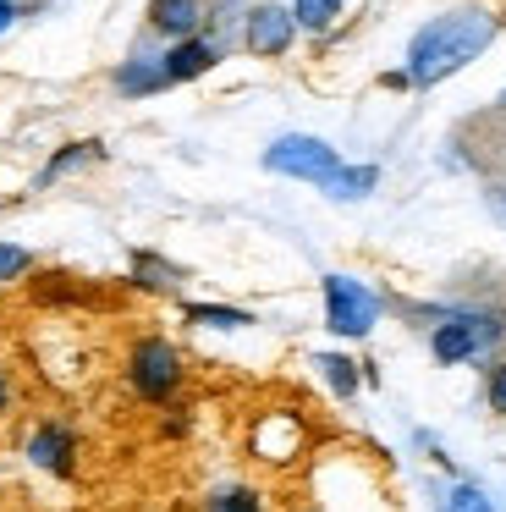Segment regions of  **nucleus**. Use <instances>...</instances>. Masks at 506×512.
<instances>
[{"instance_id":"nucleus-1","label":"nucleus","mask_w":506,"mask_h":512,"mask_svg":"<svg viewBox=\"0 0 506 512\" xmlns=\"http://www.w3.org/2000/svg\"><path fill=\"white\" fill-rule=\"evenodd\" d=\"M495 39V17L479 12V6H462V12H446L435 23H424L407 45V83L429 89V83L451 78L457 67H468L484 45Z\"/></svg>"},{"instance_id":"nucleus-6","label":"nucleus","mask_w":506,"mask_h":512,"mask_svg":"<svg viewBox=\"0 0 506 512\" xmlns=\"http://www.w3.org/2000/svg\"><path fill=\"white\" fill-rule=\"evenodd\" d=\"M292 34H297V17L286 12V6H253L242 45H248V56H286V50H292Z\"/></svg>"},{"instance_id":"nucleus-7","label":"nucleus","mask_w":506,"mask_h":512,"mask_svg":"<svg viewBox=\"0 0 506 512\" xmlns=\"http://www.w3.org/2000/svg\"><path fill=\"white\" fill-rule=\"evenodd\" d=\"M28 463L44 468V474H55V479H66L77 468V435L66 430L61 419L39 424V430L28 435Z\"/></svg>"},{"instance_id":"nucleus-20","label":"nucleus","mask_w":506,"mask_h":512,"mask_svg":"<svg viewBox=\"0 0 506 512\" xmlns=\"http://www.w3.org/2000/svg\"><path fill=\"white\" fill-rule=\"evenodd\" d=\"M33 270V254L17 243H0V281H22Z\"/></svg>"},{"instance_id":"nucleus-23","label":"nucleus","mask_w":506,"mask_h":512,"mask_svg":"<svg viewBox=\"0 0 506 512\" xmlns=\"http://www.w3.org/2000/svg\"><path fill=\"white\" fill-rule=\"evenodd\" d=\"M11 408V380H6V369H0V413Z\"/></svg>"},{"instance_id":"nucleus-9","label":"nucleus","mask_w":506,"mask_h":512,"mask_svg":"<svg viewBox=\"0 0 506 512\" xmlns=\"http://www.w3.org/2000/svg\"><path fill=\"white\" fill-rule=\"evenodd\" d=\"M149 23L160 28V34L193 39L198 23H204V0H149Z\"/></svg>"},{"instance_id":"nucleus-11","label":"nucleus","mask_w":506,"mask_h":512,"mask_svg":"<svg viewBox=\"0 0 506 512\" xmlns=\"http://www.w3.org/2000/svg\"><path fill=\"white\" fill-rule=\"evenodd\" d=\"M314 369H319V380H325V386L336 391L341 402H347V397H358L363 375H358V364H352L347 353H319V358H314Z\"/></svg>"},{"instance_id":"nucleus-18","label":"nucleus","mask_w":506,"mask_h":512,"mask_svg":"<svg viewBox=\"0 0 506 512\" xmlns=\"http://www.w3.org/2000/svg\"><path fill=\"white\" fill-rule=\"evenodd\" d=\"M446 512H495V501L484 496L479 485H468V479H462V485H451V496H446Z\"/></svg>"},{"instance_id":"nucleus-21","label":"nucleus","mask_w":506,"mask_h":512,"mask_svg":"<svg viewBox=\"0 0 506 512\" xmlns=\"http://www.w3.org/2000/svg\"><path fill=\"white\" fill-rule=\"evenodd\" d=\"M484 402H490V413H501V419H506V364L490 369V380H484Z\"/></svg>"},{"instance_id":"nucleus-4","label":"nucleus","mask_w":506,"mask_h":512,"mask_svg":"<svg viewBox=\"0 0 506 512\" xmlns=\"http://www.w3.org/2000/svg\"><path fill=\"white\" fill-rule=\"evenodd\" d=\"M325 325L336 336H369L380 325V292L363 287L358 276H325Z\"/></svg>"},{"instance_id":"nucleus-12","label":"nucleus","mask_w":506,"mask_h":512,"mask_svg":"<svg viewBox=\"0 0 506 512\" xmlns=\"http://www.w3.org/2000/svg\"><path fill=\"white\" fill-rule=\"evenodd\" d=\"M132 281L143 292H171V287H182V270L160 254H132Z\"/></svg>"},{"instance_id":"nucleus-10","label":"nucleus","mask_w":506,"mask_h":512,"mask_svg":"<svg viewBox=\"0 0 506 512\" xmlns=\"http://www.w3.org/2000/svg\"><path fill=\"white\" fill-rule=\"evenodd\" d=\"M215 67V45L209 39H182V45L165 56V83H187V78H204Z\"/></svg>"},{"instance_id":"nucleus-13","label":"nucleus","mask_w":506,"mask_h":512,"mask_svg":"<svg viewBox=\"0 0 506 512\" xmlns=\"http://www.w3.org/2000/svg\"><path fill=\"white\" fill-rule=\"evenodd\" d=\"M187 325H209V331H242L253 325L248 309H226V303H187Z\"/></svg>"},{"instance_id":"nucleus-19","label":"nucleus","mask_w":506,"mask_h":512,"mask_svg":"<svg viewBox=\"0 0 506 512\" xmlns=\"http://www.w3.org/2000/svg\"><path fill=\"white\" fill-rule=\"evenodd\" d=\"M94 155H99V144H66L61 155H55L50 166H44V177H39V182H55V177H61V171L83 166V160H94Z\"/></svg>"},{"instance_id":"nucleus-8","label":"nucleus","mask_w":506,"mask_h":512,"mask_svg":"<svg viewBox=\"0 0 506 512\" xmlns=\"http://www.w3.org/2000/svg\"><path fill=\"white\" fill-rule=\"evenodd\" d=\"M297 446H303V419L297 413H264L253 424V452L264 463H286V457H297Z\"/></svg>"},{"instance_id":"nucleus-22","label":"nucleus","mask_w":506,"mask_h":512,"mask_svg":"<svg viewBox=\"0 0 506 512\" xmlns=\"http://www.w3.org/2000/svg\"><path fill=\"white\" fill-rule=\"evenodd\" d=\"M11 17H17V6H11V0H0V34L11 28Z\"/></svg>"},{"instance_id":"nucleus-3","label":"nucleus","mask_w":506,"mask_h":512,"mask_svg":"<svg viewBox=\"0 0 506 512\" xmlns=\"http://www.w3.org/2000/svg\"><path fill=\"white\" fill-rule=\"evenodd\" d=\"M264 171L275 177H297V182H319L325 188L330 177L341 171V155L325 144V138H308V133H286L264 149Z\"/></svg>"},{"instance_id":"nucleus-2","label":"nucleus","mask_w":506,"mask_h":512,"mask_svg":"<svg viewBox=\"0 0 506 512\" xmlns=\"http://www.w3.org/2000/svg\"><path fill=\"white\" fill-rule=\"evenodd\" d=\"M182 353H176L171 336H138L127 353V386L138 391L143 402H171L182 391Z\"/></svg>"},{"instance_id":"nucleus-16","label":"nucleus","mask_w":506,"mask_h":512,"mask_svg":"<svg viewBox=\"0 0 506 512\" xmlns=\"http://www.w3.org/2000/svg\"><path fill=\"white\" fill-rule=\"evenodd\" d=\"M204 512H264V496L253 485H226L204 501Z\"/></svg>"},{"instance_id":"nucleus-15","label":"nucleus","mask_w":506,"mask_h":512,"mask_svg":"<svg viewBox=\"0 0 506 512\" xmlns=\"http://www.w3.org/2000/svg\"><path fill=\"white\" fill-rule=\"evenodd\" d=\"M292 17H297V28H308V34H325V28L341 17V0H292Z\"/></svg>"},{"instance_id":"nucleus-5","label":"nucleus","mask_w":506,"mask_h":512,"mask_svg":"<svg viewBox=\"0 0 506 512\" xmlns=\"http://www.w3.org/2000/svg\"><path fill=\"white\" fill-rule=\"evenodd\" d=\"M495 336H501V325H495L490 314H446V320L429 331V353H435V364H468V358H479Z\"/></svg>"},{"instance_id":"nucleus-17","label":"nucleus","mask_w":506,"mask_h":512,"mask_svg":"<svg viewBox=\"0 0 506 512\" xmlns=\"http://www.w3.org/2000/svg\"><path fill=\"white\" fill-rule=\"evenodd\" d=\"M165 83V67H149V61H132V67L116 72V89L121 94H154Z\"/></svg>"},{"instance_id":"nucleus-14","label":"nucleus","mask_w":506,"mask_h":512,"mask_svg":"<svg viewBox=\"0 0 506 512\" xmlns=\"http://www.w3.org/2000/svg\"><path fill=\"white\" fill-rule=\"evenodd\" d=\"M374 182H380V166H341L336 177L325 182V193L330 199H363Z\"/></svg>"}]
</instances>
